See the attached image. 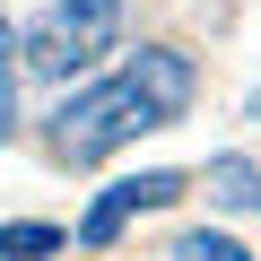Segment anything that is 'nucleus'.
<instances>
[{"label": "nucleus", "instance_id": "obj_1", "mask_svg": "<svg viewBox=\"0 0 261 261\" xmlns=\"http://www.w3.org/2000/svg\"><path fill=\"white\" fill-rule=\"evenodd\" d=\"M183 105H192V61L166 53V44H148L113 79H96V87H79V96L53 105V157L61 166H105L113 148L140 140V130L183 122Z\"/></svg>", "mask_w": 261, "mask_h": 261}, {"label": "nucleus", "instance_id": "obj_2", "mask_svg": "<svg viewBox=\"0 0 261 261\" xmlns=\"http://www.w3.org/2000/svg\"><path fill=\"white\" fill-rule=\"evenodd\" d=\"M113 35H122V0H53L18 35V61L35 79H79L96 53H113Z\"/></svg>", "mask_w": 261, "mask_h": 261}, {"label": "nucleus", "instance_id": "obj_3", "mask_svg": "<svg viewBox=\"0 0 261 261\" xmlns=\"http://www.w3.org/2000/svg\"><path fill=\"white\" fill-rule=\"evenodd\" d=\"M174 200H183V174H122V183H105V192H96V209L79 218V244H87V252H105L140 209H174Z\"/></svg>", "mask_w": 261, "mask_h": 261}, {"label": "nucleus", "instance_id": "obj_4", "mask_svg": "<svg viewBox=\"0 0 261 261\" xmlns=\"http://www.w3.org/2000/svg\"><path fill=\"white\" fill-rule=\"evenodd\" d=\"M209 200H218V209H261L252 157H209Z\"/></svg>", "mask_w": 261, "mask_h": 261}, {"label": "nucleus", "instance_id": "obj_5", "mask_svg": "<svg viewBox=\"0 0 261 261\" xmlns=\"http://www.w3.org/2000/svg\"><path fill=\"white\" fill-rule=\"evenodd\" d=\"M70 235L61 226H44V218H18V226H0V252L9 261H44V252H61Z\"/></svg>", "mask_w": 261, "mask_h": 261}, {"label": "nucleus", "instance_id": "obj_6", "mask_svg": "<svg viewBox=\"0 0 261 261\" xmlns=\"http://www.w3.org/2000/svg\"><path fill=\"white\" fill-rule=\"evenodd\" d=\"M18 35H9V18H0V140H9V130H18Z\"/></svg>", "mask_w": 261, "mask_h": 261}, {"label": "nucleus", "instance_id": "obj_7", "mask_svg": "<svg viewBox=\"0 0 261 261\" xmlns=\"http://www.w3.org/2000/svg\"><path fill=\"white\" fill-rule=\"evenodd\" d=\"M174 261H252V252H244L235 235H209V226H192V235L174 244Z\"/></svg>", "mask_w": 261, "mask_h": 261}, {"label": "nucleus", "instance_id": "obj_8", "mask_svg": "<svg viewBox=\"0 0 261 261\" xmlns=\"http://www.w3.org/2000/svg\"><path fill=\"white\" fill-rule=\"evenodd\" d=\"M0 261H9V252H0Z\"/></svg>", "mask_w": 261, "mask_h": 261}]
</instances>
